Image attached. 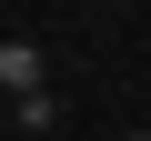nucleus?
Returning a JSON list of instances; mask_svg holds the SVG:
<instances>
[{"label":"nucleus","mask_w":151,"mask_h":141,"mask_svg":"<svg viewBox=\"0 0 151 141\" xmlns=\"http://www.w3.org/2000/svg\"><path fill=\"white\" fill-rule=\"evenodd\" d=\"M20 131H30V141L60 131V101H50V91H20Z\"/></svg>","instance_id":"nucleus-2"},{"label":"nucleus","mask_w":151,"mask_h":141,"mask_svg":"<svg viewBox=\"0 0 151 141\" xmlns=\"http://www.w3.org/2000/svg\"><path fill=\"white\" fill-rule=\"evenodd\" d=\"M121 141H151V131H121Z\"/></svg>","instance_id":"nucleus-3"},{"label":"nucleus","mask_w":151,"mask_h":141,"mask_svg":"<svg viewBox=\"0 0 151 141\" xmlns=\"http://www.w3.org/2000/svg\"><path fill=\"white\" fill-rule=\"evenodd\" d=\"M0 81H10V101H20V91H40V50H30L20 30L0 40Z\"/></svg>","instance_id":"nucleus-1"}]
</instances>
